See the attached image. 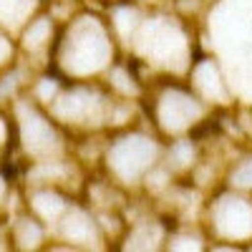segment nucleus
Here are the masks:
<instances>
[{"instance_id":"obj_1","label":"nucleus","mask_w":252,"mask_h":252,"mask_svg":"<svg viewBox=\"0 0 252 252\" xmlns=\"http://www.w3.org/2000/svg\"><path fill=\"white\" fill-rule=\"evenodd\" d=\"M111 56V33L94 15H81L68 26L58 48V63L68 76L83 78L101 71Z\"/></svg>"},{"instance_id":"obj_2","label":"nucleus","mask_w":252,"mask_h":252,"mask_svg":"<svg viewBox=\"0 0 252 252\" xmlns=\"http://www.w3.org/2000/svg\"><path fill=\"white\" fill-rule=\"evenodd\" d=\"M116 101L103 96L96 86H73L51 101V116L61 124L71 126H91L96 121L114 119Z\"/></svg>"},{"instance_id":"obj_3","label":"nucleus","mask_w":252,"mask_h":252,"mask_svg":"<svg viewBox=\"0 0 252 252\" xmlns=\"http://www.w3.org/2000/svg\"><path fill=\"white\" fill-rule=\"evenodd\" d=\"M15 121H18V134L23 141L26 152L40 161V159H56L63 149L61 136L56 131L53 121L40 111L33 101H18L15 103Z\"/></svg>"},{"instance_id":"obj_4","label":"nucleus","mask_w":252,"mask_h":252,"mask_svg":"<svg viewBox=\"0 0 252 252\" xmlns=\"http://www.w3.org/2000/svg\"><path fill=\"white\" fill-rule=\"evenodd\" d=\"M31 212L40 220V222H58L61 215L66 212V209L71 207L66 199L61 197L58 189L53 187H40L35 189V192L31 194Z\"/></svg>"},{"instance_id":"obj_5","label":"nucleus","mask_w":252,"mask_h":252,"mask_svg":"<svg viewBox=\"0 0 252 252\" xmlns=\"http://www.w3.org/2000/svg\"><path fill=\"white\" fill-rule=\"evenodd\" d=\"M58 224L66 242H91V237L96 235V222L91 220V215H86L78 207H68L61 215Z\"/></svg>"},{"instance_id":"obj_6","label":"nucleus","mask_w":252,"mask_h":252,"mask_svg":"<svg viewBox=\"0 0 252 252\" xmlns=\"http://www.w3.org/2000/svg\"><path fill=\"white\" fill-rule=\"evenodd\" d=\"M10 242L20 250H35L43 242V224L35 215H20L10 227Z\"/></svg>"},{"instance_id":"obj_7","label":"nucleus","mask_w":252,"mask_h":252,"mask_svg":"<svg viewBox=\"0 0 252 252\" xmlns=\"http://www.w3.org/2000/svg\"><path fill=\"white\" fill-rule=\"evenodd\" d=\"M51 40H53V23L51 18H33L23 31V48L31 56L38 53H48L51 51Z\"/></svg>"},{"instance_id":"obj_8","label":"nucleus","mask_w":252,"mask_h":252,"mask_svg":"<svg viewBox=\"0 0 252 252\" xmlns=\"http://www.w3.org/2000/svg\"><path fill=\"white\" fill-rule=\"evenodd\" d=\"M35 8V0H0V26L18 28L23 26Z\"/></svg>"},{"instance_id":"obj_9","label":"nucleus","mask_w":252,"mask_h":252,"mask_svg":"<svg viewBox=\"0 0 252 252\" xmlns=\"http://www.w3.org/2000/svg\"><path fill=\"white\" fill-rule=\"evenodd\" d=\"M229 182H235V184L242 187V189L252 187V161H242V164H237L235 169H232V174H229Z\"/></svg>"},{"instance_id":"obj_10","label":"nucleus","mask_w":252,"mask_h":252,"mask_svg":"<svg viewBox=\"0 0 252 252\" xmlns=\"http://www.w3.org/2000/svg\"><path fill=\"white\" fill-rule=\"evenodd\" d=\"M10 58H13V46H10L8 35H5V33H0V68H3Z\"/></svg>"},{"instance_id":"obj_11","label":"nucleus","mask_w":252,"mask_h":252,"mask_svg":"<svg viewBox=\"0 0 252 252\" xmlns=\"http://www.w3.org/2000/svg\"><path fill=\"white\" fill-rule=\"evenodd\" d=\"M5 144H8V121L0 116V152L5 149Z\"/></svg>"},{"instance_id":"obj_12","label":"nucleus","mask_w":252,"mask_h":252,"mask_svg":"<svg viewBox=\"0 0 252 252\" xmlns=\"http://www.w3.org/2000/svg\"><path fill=\"white\" fill-rule=\"evenodd\" d=\"M5 192H8V184H5V179H3V177H0V199L5 197Z\"/></svg>"}]
</instances>
